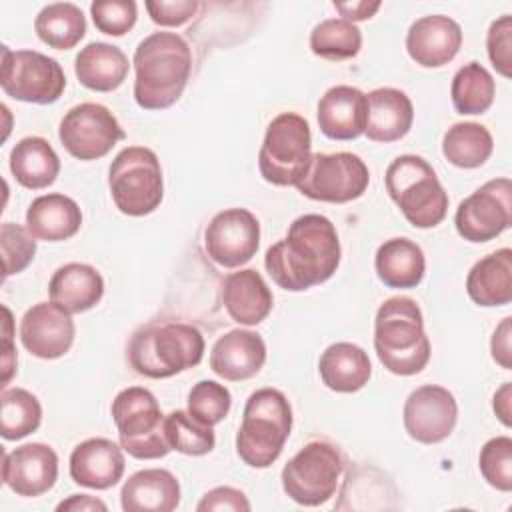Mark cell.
<instances>
[{
    "label": "cell",
    "instance_id": "32",
    "mask_svg": "<svg viewBox=\"0 0 512 512\" xmlns=\"http://www.w3.org/2000/svg\"><path fill=\"white\" fill-rule=\"evenodd\" d=\"M10 172L16 182L28 190H40L54 184L60 172V158L48 140L26 136L10 152Z\"/></svg>",
    "mask_w": 512,
    "mask_h": 512
},
{
    "label": "cell",
    "instance_id": "21",
    "mask_svg": "<svg viewBox=\"0 0 512 512\" xmlns=\"http://www.w3.org/2000/svg\"><path fill=\"white\" fill-rule=\"evenodd\" d=\"M124 466L122 448L108 438H88L70 454L72 480L92 490H106L118 484Z\"/></svg>",
    "mask_w": 512,
    "mask_h": 512
},
{
    "label": "cell",
    "instance_id": "18",
    "mask_svg": "<svg viewBox=\"0 0 512 512\" xmlns=\"http://www.w3.org/2000/svg\"><path fill=\"white\" fill-rule=\"evenodd\" d=\"M56 478L58 456L48 444L28 442L2 458V482L18 496H42L56 484Z\"/></svg>",
    "mask_w": 512,
    "mask_h": 512
},
{
    "label": "cell",
    "instance_id": "49",
    "mask_svg": "<svg viewBox=\"0 0 512 512\" xmlns=\"http://www.w3.org/2000/svg\"><path fill=\"white\" fill-rule=\"evenodd\" d=\"M4 310V316H6V320H4V378H2V386H6L8 384V380L12 378V372H14V368H16V352H14V348H12V342H10V326H12V314H10V310L4 306L2 308Z\"/></svg>",
    "mask_w": 512,
    "mask_h": 512
},
{
    "label": "cell",
    "instance_id": "43",
    "mask_svg": "<svg viewBox=\"0 0 512 512\" xmlns=\"http://www.w3.org/2000/svg\"><path fill=\"white\" fill-rule=\"evenodd\" d=\"M486 48L488 58L496 72H500L504 78H510V66H512V18L510 14H504L496 18L486 34Z\"/></svg>",
    "mask_w": 512,
    "mask_h": 512
},
{
    "label": "cell",
    "instance_id": "37",
    "mask_svg": "<svg viewBox=\"0 0 512 512\" xmlns=\"http://www.w3.org/2000/svg\"><path fill=\"white\" fill-rule=\"evenodd\" d=\"M362 48V32L354 22L328 18L310 32V50L324 60L354 58Z\"/></svg>",
    "mask_w": 512,
    "mask_h": 512
},
{
    "label": "cell",
    "instance_id": "1",
    "mask_svg": "<svg viewBox=\"0 0 512 512\" xmlns=\"http://www.w3.org/2000/svg\"><path fill=\"white\" fill-rule=\"evenodd\" d=\"M340 264V240L334 224L322 214L298 216L284 240L272 244L264 266L284 290L302 292L332 278Z\"/></svg>",
    "mask_w": 512,
    "mask_h": 512
},
{
    "label": "cell",
    "instance_id": "7",
    "mask_svg": "<svg viewBox=\"0 0 512 512\" xmlns=\"http://www.w3.org/2000/svg\"><path fill=\"white\" fill-rule=\"evenodd\" d=\"M312 160L308 120L296 112H280L266 128L260 152V176L274 186H296Z\"/></svg>",
    "mask_w": 512,
    "mask_h": 512
},
{
    "label": "cell",
    "instance_id": "42",
    "mask_svg": "<svg viewBox=\"0 0 512 512\" xmlns=\"http://www.w3.org/2000/svg\"><path fill=\"white\" fill-rule=\"evenodd\" d=\"M94 26L108 36H122L136 24L134 0H96L90 4Z\"/></svg>",
    "mask_w": 512,
    "mask_h": 512
},
{
    "label": "cell",
    "instance_id": "26",
    "mask_svg": "<svg viewBox=\"0 0 512 512\" xmlns=\"http://www.w3.org/2000/svg\"><path fill=\"white\" fill-rule=\"evenodd\" d=\"M50 302L64 308L68 314H80L94 308L104 294L100 272L84 262L60 266L48 284Z\"/></svg>",
    "mask_w": 512,
    "mask_h": 512
},
{
    "label": "cell",
    "instance_id": "20",
    "mask_svg": "<svg viewBox=\"0 0 512 512\" xmlns=\"http://www.w3.org/2000/svg\"><path fill=\"white\" fill-rule=\"evenodd\" d=\"M266 362V344L258 332L236 328L222 334L210 350V368L216 376L240 382L256 376Z\"/></svg>",
    "mask_w": 512,
    "mask_h": 512
},
{
    "label": "cell",
    "instance_id": "10",
    "mask_svg": "<svg viewBox=\"0 0 512 512\" xmlns=\"http://www.w3.org/2000/svg\"><path fill=\"white\" fill-rule=\"evenodd\" d=\"M344 460L340 450L324 440L304 444L282 468V488L302 506H320L338 488Z\"/></svg>",
    "mask_w": 512,
    "mask_h": 512
},
{
    "label": "cell",
    "instance_id": "36",
    "mask_svg": "<svg viewBox=\"0 0 512 512\" xmlns=\"http://www.w3.org/2000/svg\"><path fill=\"white\" fill-rule=\"evenodd\" d=\"M42 406L24 388H4L0 396V434L4 440H20L38 430Z\"/></svg>",
    "mask_w": 512,
    "mask_h": 512
},
{
    "label": "cell",
    "instance_id": "6",
    "mask_svg": "<svg viewBox=\"0 0 512 512\" xmlns=\"http://www.w3.org/2000/svg\"><path fill=\"white\" fill-rule=\"evenodd\" d=\"M386 190L404 218L416 228L438 226L448 212V194L434 168L414 154L394 158L386 168Z\"/></svg>",
    "mask_w": 512,
    "mask_h": 512
},
{
    "label": "cell",
    "instance_id": "38",
    "mask_svg": "<svg viewBox=\"0 0 512 512\" xmlns=\"http://www.w3.org/2000/svg\"><path fill=\"white\" fill-rule=\"evenodd\" d=\"M166 440L172 450L186 456H204L214 450L216 436L212 426L198 422L186 410H174L164 420Z\"/></svg>",
    "mask_w": 512,
    "mask_h": 512
},
{
    "label": "cell",
    "instance_id": "30",
    "mask_svg": "<svg viewBox=\"0 0 512 512\" xmlns=\"http://www.w3.org/2000/svg\"><path fill=\"white\" fill-rule=\"evenodd\" d=\"M466 292L478 306H504L512 300V250L500 248L480 258L466 276Z\"/></svg>",
    "mask_w": 512,
    "mask_h": 512
},
{
    "label": "cell",
    "instance_id": "16",
    "mask_svg": "<svg viewBox=\"0 0 512 512\" xmlns=\"http://www.w3.org/2000/svg\"><path fill=\"white\" fill-rule=\"evenodd\" d=\"M404 428L420 444H438L446 440L458 420L454 394L436 384H426L410 392L404 402Z\"/></svg>",
    "mask_w": 512,
    "mask_h": 512
},
{
    "label": "cell",
    "instance_id": "33",
    "mask_svg": "<svg viewBox=\"0 0 512 512\" xmlns=\"http://www.w3.org/2000/svg\"><path fill=\"white\" fill-rule=\"evenodd\" d=\"M34 30L46 46L56 50H70L86 34V16L72 2H54L38 12Z\"/></svg>",
    "mask_w": 512,
    "mask_h": 512
},
{
    "label": "cell",
    "instance_id": "22",
    "mask_svg": "<svg viewBox=\"0 0 512 512\" xmlns=\"http://www.w3.org/2000/svg\"><path fill=\"white\" fill-rule=\"evenodd\" d=\"M366 94L354 86H332L318 102L320 132L332 140H354L366 130Z\"/></svg>",
    "mask_w": 512,
    "mask_h": 512
},
{
    "label": "cell",
    "instance_id": "45",
    "mask_svg": "<svg viewBox=\"0 0 512 512\" xmlns=\"http://www.w3.org/2000/svg\"><path fill=\"white\" fill-rule=\"evenodd\" d=\"M196 510L198 512H206V510H234V512L244 510L246 512L250 510V502L242 490L232 486H218L202 496Z\"/></svg>",
    "mask_w": 512,
    "mask_h": 512
},
{
    "label": "cell",
    "instance_id": "12",
    "mask_svg": "<svg viewBox=\"0 0 512 512\" xmlns=\"http://www.w3.org/2000/svg\"><path fill=\"white\" fill-rule=\"evenodd\" d=\"M370 182L364 160L352 152L312 154L304 178L296 184L298 192L310 200L344 204L360 198Z\"/></svg>",
    "mask_w": 512,
    "mask_h": 512
},
{
    "label": "cell",
    "instance_id": "8",
    "mask_svg": "<svg viewBox=\"0 0 512 512\" xmlns=\"http://www.w3.org/2000/svg\"><path fill=\"white\" fill-rule=\"evenodd\" d=\"M112 420L122 450L132 458L156 460L172 450L164 430L166 416L150 390L142 386L120 390L112 400Z\"/></svg>",
    "mask_w": 512,
    "mask_h": 512
},
{
    "label": "cell",
    "instance_id": "9",
    "mask_svg": "<svg viewBox=\"0 0 512 512\" xmlns=\"http://www.w3.org/2000/svg\"><path fill=\"white\" fill-rule=\"evenodd\" d=\"M108 186L116 208L126 216L154 212L164 196L160 160L146 146L120 150L108 170Z\"/></svg>",
    "mask_w": 512,
    "mask_h": 512
},
{
    "label": "cell",
    "instance_id": "50",
    "mask_svg": "<svg viewBox=\"0 0 512 512\" xmlns=\"http://www.w3.org/2000/svg\"><path fill=\"white\" fill-rule=\"evenodd\" d=\"M510 398H512V386L510 382H504L494 394V412L504 426H510Z\"/></svg>",
    "mask_w": 512,
    "mask_h": 512
},
{
    "label": "cell",
    "instance_id": "23",
    "mask_svg": "<svg viewBox=\"0 0 512 512\" xmlns=\"http://www.w3.org/2000/svg\"><path fill=\"white\" fill-rule=\"evenodd\" d=\"M222 302L234 322L242 326H256L270 314L274 298L260 272L244 268L224 278Z\"/></svg>",
    "mask_w": 512,
    "mask_h": 512
},
{
    "label": "cell",
    "instance_id": "34",
    "mask_svg": "<svg viewBox=\"0 0 512 512\" xmlns=\"http://www.w3.org/2000/svg\"><path fill=\"white\" fill-rule=\"evenodd\" d=\"M494 148L492 134L476 122H456L442 138L444 158L458 168L482 166Z\"/></svg>",
    "mask_w": 512,
    "mask_h": 512
},
{
    "label": "cell",
    "instance_id": "39",
    "mask_svg": "<svg viewBox=\"0 0 512 512\" xmlns=\"http://www.w3.org/2000/svg\"><path fill=\"white\" fill-rule=\"evenodd\" d=\"M232 406L230 390L216 380H200L188 394V412L202 424L222 422Z\"/></svg>",
    "mask_w": 512,
    "mask_h": 512
},
{
    "label": "cell",
    "instance_id": "11",
    "mask_svg": "<svg viewBox=\"0 0 512 512\" xmlns=\"http://www.w3.org/2000/svg\"><path fill=\"white\" fill-rule=\"evenodd\" d=\"M0 84L6 96L30 102L52 104L64 88L66 76L58 60L36 50H10L2 46V74Z\"/></svg>",
    "mask_w": 512,
    "mask_h": 512
},
{
    "label": "cell",
    "instance_id": "46",
    "mask_svg": "<svg viewBox=\"0 0 512 512\" xmlns=\"http://www.w3.org/2000/svg\"><path fill=\"white\" fill-rule=\"evenodd\" d=\"M510 316H506L494 330L492 334V340H490V352H492V358L506 370L512 368V350H510V334H512V328H510Z\"/></svg>",
    "mask_w": 512,
    "mask_h": 512
},
{
    "label": "cell",
    "instance_id": "17",
    "mask_svg": "<svg viewBox=\"0 0 512 512\" xmlns=\"http://www.w3.org/2000/svg\"><path fill=\"white\" fill-rule=\"evenodd\" d=\"M74 320L54 302H38L28 308L20 322V340L24 348L42 360L64 356L74 342Z\"/></svg>",
    "mask_w": 512,
    "mask_h": 512
},
{
    "label": "cell",
    "instance_id": "47",
    "mask_svg": "<svg viewBox=\"0 0 512 512\" xmlns=\"http://www.w3.org/2000/svg\"><path fill=\"white\" fill-rule=\"evenodd\" d=\"M382 6L380 0H356V2H334V8L344 16L348 22H358V20H368L372 18L378 8Z\"/></svg>",
    "mask_w": 512,
    "mask_h": 512
},
{
    "label": "cell",
    "instance_id": "2",
    "mask_svg": "<svg viewBox=\"0 0 512 512\" xmlns=\"http://www.w3.org/2000/svg\"><path fill=\"white\" fill-rule=\"evenodd\" d=\"M134 100L144 110H164L178 102L190 72L192 50L176 32H154L134 52Z\"/></svg>",
    "mask_w": 512,
    "mask_h": 512
},
{
    "label": "cell",
    "instance_id": "24",
    "mask_svg": "<svg viewBox=\"0 0 512 512\" xmlns=\"http://www.w3.org/2000/svg\"><path fill=\"white\" fill-rule=\"evenodd\" d=\"M368 116L364 134L372 142H396L404 138L414 120V106L406 92L398 88H376L366 94Z\"/></svg>",
    "mask_w": 512,
    "mask_h": 512
},
{
    "label": "cell",
    "instance_id": "31",
    "mask_svg": "<svg viewBox=\"0 0 512 512\" xmlns=\"http://www.w3.org/2000/svg\"><path fill=\"white\" fill-rule=\"evenodd\" d=\"M376 274L388 288H416L426 270L422 248L410 238H390L378 246Z\"/></svg>",
    "mask_w": 512,
    "mask_h": 512
},
{
    "label": "cell",
    "instance_id": "19",
    "mask_svg": "<svg viewBox=\"0 0 512 512\" xmlns=\"http://www.w3.org/2000/svg\"><path fill=\"white\" fill-rule=\"evenodd\" d=\"M462 46V28L444 14L422 16L408 28V56L424 68H440L454 60Z\"/></svg>",
    "mask_w": 512,
    "mask_h": 512
},
{
    "label": "cell",
    "instance_id": "40",
    "mask_svg": "<svg viewBox=\"0 0 512 512\" xmlns=\"http://www.w3.org/2000/svg\"><path fill=\"white\" fill-rule=\"evenodd\" d=\"M478 466L484 480L500 490H512V438L510 436H496L490 438L478 456Z\"/></svg>",
    "mask_w": 512,
    "mask_h": 512
},
{
    "label": "cell",
    "instance_id": "44",
    "mask_svg": "<svg viewBox=\"0 0 512 512\" xmlns=\"http://www.w3.org/2000/svg\"><path fill=\"white\" fill-rule=\"evenodd\" d=\"M146 10L152 22L160 26H182L186 24L200 8L196 0H148Z\"/></svg>",
    "mask_w": 512,
    "mask_h": 512
},
{
    "label": "cell",
    "instance_id": "27",
    "mask_svg": "<svg viewBox=\"0 0 512 512\" xmlns=\"http://www.w3.org/2000/svg\"><path fill=\"white\" fill-rule=\"evenodd\" d=\"M80 226V206L60 192L34 198L26 210V228L38 240L62 242L72 238Z\"/></svg>",
    "mask_w": 512,
    "mask_h": 512
},
{
    "label": "cell",
    "instance_id": "35",
    "mask_svg": "<svg viewBox=\"0 0 512 512\" xmlns=\"http://www.w3.org/2000/svg\"><path fill=\"white\" fill-rule=\"evenodd\" d=\"M494 78L480 62H468L456 70L450 86L454 110L458 114H482L494 102Z\"/></svg>",
    "mask_w": 512,
    "mask_h": 512
},
{
    "label": "cell",
    "instance_id": "4",
    "mask_svg": "<svg viewBox=\"0 0 512 512\" xmlns=\"http://www.w3.org/2000/svg\"><path fill=\"white\" fill-rule=\"evenodd\" d=\"M204 356V336L192 324L166 322L138 328L128 344V362L146 378H170L194 368Z\"/></svg>",
    "mask_w": 512,
    "mask_h": 512
},
{
    "label": "cell",
    "instance_id": "5",
    "mask_svg": "<svg viewBox=\"0 0 512 512\" xmlns=\"http://www.w3.org/2000/svg\"><path fill=\"white\" fill-rule=\"evenodd\" d=\"M292 408L276 388H260L246 400L236 434V452L250 468L272 466L290 436Z\"/></svg>",
    "mask_w": 512,
    "mask_h": 512
},
{
    "label": "cell",
    "instance_id": "28",
    "mask_svg": "<svg viewBox=\"0 0 512 512\" xmlns=\"http://www.w3.org/2000/svg\"><path fill=\"white\" fill-rule=\"evenodd\" d=\"M318 372L326 388L352 394L368 384L372 364L360 346L352 342H336L322 352Z\"/></svg>",
    "mask_w": 512,
    "mask_h": 512
},
{
    "label": "cell",
    "instance_id": "41",
    "mask_svg": "<svg viewBox=\"0 0 512 512\" xmlns=\"http://www.w3.org/2000/svg\"><path fill=\"white\" fill-rule=\"evenodd\" d=\"M0 248H2V260H4V278L22 272L36 254V240L28 232V228L4 222L0 226Z\"/></svg>",
    "mask_w": 512,
    "mask_h": 512
},
{
    "label": "cell",
    "instance_id": "25",
    "mask_svg": "<svg viewBox=\"0 0 512 512\" xmlns=\"http://www.w3.org/2000/svg\"><path fill=\"white\" fill-rule=\"evenodd\" d=\"M120 504L126 512H170L180 504V484L170 470H138L124 482Z\"/></svg>",
    "mask_w": 512,
    "mask_h": 512
},
{
    "label": "cell",
    "instance_id": "48",
    "mask_svg": "<svg viewBox=\"0 0 512 512\" xmlns=\"http://www.w3.org/2000/svg\"><path fill=\"white\" fill-rule=\"evenodd\" d=\"M58 512H90V510H100V512H106V504L90 494H72L70 498L62 500L58 506H56Z\"/></svg>",
    "mask_w": 512,
    "mask_h": 512
},
{
    "label": "cell",
    "instance_id": "13",
    "mask_svg": "<svg viewBox=\"0 0 512 512\" xmlns=\"http://www.w3.org/2000/svg\"><path fill=\"white\" fill-rule=\"evenodd\" d=\"M124 136L116 116L98 102H82L70 108L58 128L62 146L78 160H98L106 156Z\"/></svg>",
    "mask_w": 512,
    "mask_h": 512
},
{
    "label": "cell",
    "instance_id": "14",
    "mask_svg": "<svg viewBox=\"0 0 512 512\" xmlns=\"http://www.w3.org/2000/svg\"><path fill=\"white\" fill-rule=\"evenodd\" d=\"M512 224V182L494 178L464 198L456 210V232L468 242H488Z\"/></svg>",
    "mask_w": 512,
    "mask_h": 512
},
{
    "label": "cell",
    "instance_id": "15",
    "mask_svg": "<svg viewBox=\"0 0 512 512\" xmlns=\"http://www.w3.org/2000/svg\"><path fill=\"white\" fill-rule=\"evenodd\" d=\"M260 246V222L246 208H226L206 226L204 248L216 264L238 268L252 260Z\"/></svg>",
    "mask_w": 512,
    "mask_h": 512
},
{
    "label": "cell",
    "instance_id": "29",
    "mask_svg": "<svg viewBox=\"0 0 512 512\" xmlns=\"http://www.w3.org/2000/svg\"><path fill=\"white\" fill-rule=\"evenodd\" d=\"M128 70L126 54L108 42L86 44L74 60V72L80 84L96 92H112L122 86Z\"/></svg>",
    "mask_w": 512,
    "mask_h": 512
},
{
    "label": "cell",
    "instance_id": "3",
    "mask_svg": "<svg viewBox=\"0 0 512 512\" xmlns=\"http://www.w3.org/2000/svg\"><path fill=\"white\" fill-rule=\"evenodd\" d=\"M374 350L382 366L398 376H412L430 360V340L416 300L392 296L374 318Z\"/></svg>",
    "mask_w": 512,
    "mask_h": 512
}]
</instances>
